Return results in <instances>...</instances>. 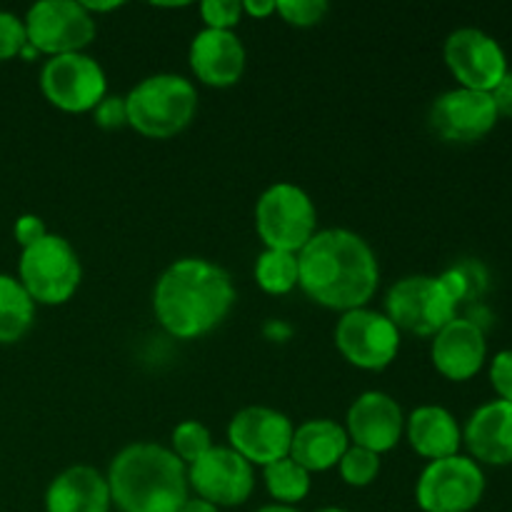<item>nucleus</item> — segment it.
<instances>
[{
	"mask_svg": "<svg viewBox=\"0 0 512 512\" xmlns=\"http://www.w3.org/2000/svg\"><path fill=\"white\" fill-rule=\"evenodd\" d=\"M345 433L350 445L370 450L375 455L390 453L405 433V415L398 400L380 390L358 395L345 415Z\"/></svg>",
	"mask_w": 512,
	"mask_h": 512,
	"instance_id": "16",
	"label": "nucleus"
},
{
	"mask_svg": "<svg viewBox=\"0 0 512 512\" xmlns=\"http://www.w3.org/2000/svg\"><path fill=\"white\" fill-rule=\"evenodd\" d=\"M235 305L233 278L205 258H180L163 270L153 290V310L165 333L195 340L213 333Z\"/></svg>",
	"mask_w": 512,
	"mask_h": 512,
	"instance_id": "2",
	"label": "nucleus"
},
{
	"mask_svg": "<svg viewBox=\"0 0 512 512\" xmlns=\"http://www.w3.org/2000/svg\"><path fill=\"white\" fill-rule=\"evenodd\" d=\"M275 13V0H245L243 15H250L255 20H263Z\"/></svg>",
	"mask_w": 512,
	"mask_h": 512,
	"instance_id": "35",
	"label": "nucleus"
},
{
	"mask_svg": "<svg viewBox=\"0 0 512 512\" xmlns=\"http://www.w3.org/2000/svg\"><path fill=\"white\" fill-rule=\"evenodd\" d=\"M35 320V303L13 275L0 273V343H18Z\"/></svg>",
	"mask_w": 512,
	"mask_h": 512,
	"instance_id": "23",
	"label": "nucleus"
},
{
	"mask_svg": "<svg viewBox=\"0 0 512 512\" xmlns=\"http://www.w3.org/2000/svg\"><path fill=\"white\" fill-rule=\"evenodd\" d=\"M293 433L295 425L285 413L265 405H250L238 410L228 423V448H233L253 468H265L288 458Z\"/></svg>",
	"mask_w": 512,
	"mask_h": 512,
	"instance_id": "13",
	"label": "nucleus"
},
{
	"mask_svg": "<svg viewBox=\"0 0 512 512\" xmlns=\"http://www.w3.org/2000/svg\"><path fill=\"white\" fill-rule=\"evenodd\" d=\"M255 283L268 295H288L300 283L298 255L265 248L255 260Z\"/></svg>",
	"mask_w": 512,
	"mask_h": 512,
	"instance_id": "25",
	"label": "nucleus"
},
{
	"mask_svg": "<svg viewBox=\"0 0 512 512\" xmlns=\"http://www.w3.org/2000/svg\"><path fill=\"white\" fill-rule=\"evenodd\" d=\"M350 448V438L343 425L328 418L305 420L295 428L293 443H290V458L300 468L313 473H325L330 468H338L345 450Z\"/></svg>",
	"mask_w": 512,
	"mask_h": 512,
	"instance_id": "22",
	"label": "nucleus"
},
{
	"mask_svg": "<svg viewBox=\"0 0 512 512\" xmlns=\"http://www.w3.org/2000/svg\"><path fill=\"white\" fill-rule=\"evenodd\" d=\"M255 230L268 250L298 255L318 233L313 198L295 183H275L255 203Z\"/></svg>",
	"mask_w": 512,
	"mask_h": 512,
	"instance_id": "5",
	"label": "nucleus"
},
{
	"mask_svg": "<svg viewBox=\"0 0 512 512\" xmlns=\"http://www.w3.org/2000/svg\"><path fill=\"white\" fill-rule=\"evenodd\" d=\"M463 443L478 465H512V403L480 405L465 423Z\"/></svg>",
	"mask_w": 512,
	"mask_h": 512,
	"instance_id": "19",
	"label": "nucleus"
},
{
	"mask_svg": "<svg viewBox=\"0 0 512 512\" xmlns=\"http://www.w3.org/2000/svg\"><path fill=\"white\" fill-rule=\"evenodd\" d=\"M498 108L490 93L453 88L438 95L430 108V130L445 143H475L498 125Z\"/></svg>",
	"mask_w": 512,
	"mask_h": 512,
	"instance_id": "15",
	"label": "nucleus"
},
{
	"mask_svg": "<svg viewBox=\"0 0 512 512\" xmlns=\"http://www.w3.org/2000/svg\"><path fill=\"white\" fill-rule=\"evenodd\" d=\"M340 478L350 485V488H368L378 480L380 475V455L370 453V450L350 445L345 450L343 460L338 463Z\"/></svg>",
	"mask_w": 512,
	"mask_h": 512,
	"instance_id": "27",
	"label": "nucleus"
},
{
	"mask_svg": "<svg viewBox=\"0 0 512 512\" xmlns=\"http://www.w3.org/2000/svg\"><path fill=\"white\" fill-rule=\"evenodd\" d=\"M330 5L325 0H275V13L295 28H313L323 23Z\"/></svg>",
	"mask_w": 512,
	"mask_h": 512,
	"instance_id": "28",
	"label": "nucleus"
},
{
	"mask_svg": "<svg viewBox=\"0 0 512 512\" xmlns=\"http://www.w3.org/2000/svg\"><path fill=\"white\" fill-rule=\"evenodd\" d=\"M23 23L28 43L50 58L83 53L98 33L93 15L75 0H40L28 10Z\"/></svg>",
	"mask_w": 512,
	"mask_h": 512,
	"instance_id": "9",
	"label": "nucleus"
},
{
	"mask_svg": "<svg viewBox=\"0 0 512 512\" xmlns=\"http://www.w3.org/2000/svg\"><path fill=\"white\" fill-rule=\"evenodd\" d=\"M18 280L33 303L63 305L78 293L83 265L63 235L48 233L20 253Z\"/></svg>",
	"mask_w": 512,
	"mask_h": 512,
	"instance_id": "6",
	"label": "nucleus"
},
{
	"mask_svg": "<svg viewBox=\"0 0 512 512\" xmlns=\"http://www.w3.org/2000/svg\"><path fill=\"white\" fill-rule=\"evenodd\" d=\"M178 512H220V508L210 505L208 500H200V498H188L185 505Z\"/></svg>",
	"mask_w": 512,
	"mask_h": 512,
	"instance_id": "36",
	"label": "nucleus"
},
{
	"mask_svg": "<svg viewBox=\"0 0 512 512\" xmlns=\"http://www.w3.org/2000/svg\"><path fill=\"white\" fill-rule=\"evenodd\" d=\"M25 45H28V33H25L23 18L8 13V10H0V63L18 58Z\"/></svg>",
	"mask_w": 512,
	"mask_h": 512,
	"instance_id": "30",
	"label": "nucleus"
},
{
	"mask_svg": "<svg viewBox=\"0 0 512 512\" xmlns=\"http://www.w3.org/2000/svg\"><path fill=\"white\" fill-rule=\"evenodd\" d=\"M483 495V468L460 453L428 463L415 483V503L423 512H470Z\"/></svg>",
	"mask_w": 512,
	"mask_h": 512,
	"instance_id": "8",
	"label": "nucleus"
},
{
	"mask_svg": "<svg viewBox=\"0 0 512 512\" xmlns=\"http://www.w3.org/2000/svg\"><path fill=\"white\" fill-rule=\"evenodd\" d=\"M315 512H348V510H343V508H320V510H315Z\"/></svg>",
	"mask_w": 512,
	"mask_h": 512,
	"instance_id": "39",
	"label": "nucleus"
},
{
	"mask_svg": "<svg viewBox=\"0 0 512 512\" xmlns=\"http://www.w3.org/2000/svg\"><path fill=\"white\" fill-rule=\"evenodd\" d=\"M108 488L120 512H178L190 498L188 465L158 443H133L108 468Z\"/></svg>",
	"mask_w": 512,
	"mask_h": 512,
	"instance_id": "3",
	"label": "nucleus"
},
{
	"mask_svg": "<svg viewBox=\"0 0 512 512\" xmlns=\"http://www.w3.org/2000/svg\"><path fill=\"white\" fill-rule=\"evenodd\" d=\"M490 383L498 393V400L512 403V350H503L490 360Z\"/></svg>",
	"mask_w": 512,
	"mask_h": 512,
	"instance_id": "32",
	"label": "nucleus"
},
{
	"mask_svg": "<svg viewBox=\"0 0 512 512\" xmlns=\"http://www.w3.org/2000/svg\"><path fill=\"white\" fill-rule=\"evenodd\" d=\"M210 448H213V435H210V430L200 420H183V423L175 425L173 438H170V450L185 465H193Z\"/></svg>",
	"mask_w": 512,
	"mask_h": 512,
	"instance_id": "26",
	"label": "nucleus"
},
{
	"mask_svg": "<svg viewBox=\"0 0 512 512\" xmlns=\"http://www.w3.org/2000/svg\"><path fill=\"white\" fill-rule=\"evenodd\" d=\"M495 108H498V115H505V118H512V70L505 73V78L500 80L498 88L493 90Z\"/></svg>",
	"mask_w": 512,
	"mask_h": 512,
	"instance_id": "34",
	"label": "nucleus"
},
{
	"mask_svg": "<svg viewBox=\"0 0 512 512\" xmlns=\"http://www.w3.org/2000/svg\"><path fill=\"white\" fill-rule=\"evenodd\" d=\"M108 478L90 465H73L55 475L45 490V512H110Z\"/></svg>",
	"mask_w": 512,
	"mask_h": 512,
	"instance_id": "20",
	"label": "nucleus"
},
{
	"mask_svg": "<svg viewBox=\"0 0 512 512\" xmlns=\"http://www.w3.org/2000/svg\"><path fill=\"white\" fill-rule=\"evenodd\" d=\"M13 235H15V243L25 250V248H30V245L38 243V240H43L45 235H48V228H45V223L40 215L23 213L18 220H15Z\"/></svg>",
	"mask_w": 512,
	"mask_h": 512,
	"instance_id": "33",
	"label": "nucleus"
},
{
	"mask_svg": "<svg viewBox=\"0 0 512 512\" xmlns=\"http://www.w3.org/2000/svg\"><path fill=\"white\" fill-rule=\"evenodd\" d=\"M445 65L458 80V88L493 93L508 73L503 45L480 28H458L445 40Z\"/></svg>",
	"mask_w": 512,
	"mask_h": 512,
	"instance_id": "12",
	"label": "nucleus"
},
{
	"mask_svg": "<svg viewBox=\"0 0 512 512\" xmlns=\"http://www.w3.org/2000/svg\"><path fill=\"white\" fill-rule=\"evenodd\" d=\"M263 480L270 498L278 505H288V508H295L298 503H303L310 493V485H313L308 470L300 468L290 455L278 460V463L265 465Z\"/></svg>",
	"mask_w": 512,
	"mask_h": 512,
	"instance_id": "24",
	"label": "nucleus"
},
{
	"mask_svg": "<svg viewBox=\"0 0 512 512\" xmlns=\"http://www.w3.org/2000/svg\"><path fill=\"white\" fill-rule=\"evenodd\" d=\"M405 435L408 443L420 458L443 460L460 453L463 445V430L450 410L443 405H420L405 420Z\"/></svg>",
	"mask_w": 512,
	"mask_h": 512,
	"instance_id": "21",
	"label": "nucleus"
},
{
	"mask_svg": "<svg viewBox=\"0 0 512 512\" xmlns=\"http://www.w3.org/2000/svg\"><path fill=\"white\" fill-rule=\"evenodd\" d=\"M335 348L350 365L378 373L395 363L400 353V330L385 313L370 308L350 310L335 325Z\"/></svg>",
	"mask_w": 512,
	"mask_h": 512,
	"instance_id": "11",
	"label": "nucleus"
},
{
	"mask_svg": "<svg viewBox=\"0 0 512 512\" xmlns=\"http://www.w3.org/2000/svg\"><path fill=\"white\" fill-rule=\"evenodd\" d=\"M188 485L215 508H235L253 495L255 470L233 448L213 445L203 458L188 465Z\"/></svg>",
	"mask_w": 512,
	"mask_h": 512,
	"instance_id": "14",
	"label": "nucleus"
},
{
	"mask_svg": "<svg viewBox=\"0 0 512 512\" xmlns=\"http://www.w3.org/2000/svg\"><path fill=\"white\" fill-rule=\"evenodd\" d=\"M458 303L448 295L440 278L433 275H408L390 288L385 298V315L405 333L433 338L455 320Z\"/></svg>",
	"mask_w": 512,
	"mask_h": 512,
	"instance_id": "7",
	"label": "nucleus"
},
{
	"mask_svg": "<svg viewBox=\"0 0 512 512\" xmlns=\"http://www.w3.org/2000/svg\"><path fill=\"white\" fill-rule=\"evenodd\" d=\"M188 60L200 83L210 88H233L243 78L248 53L235 30L203 28L190 43Z\"/></svg>",
	"mask_w": 512,
	"mask_h": 512,
	"instance_id": "18",
	"label": "nucleus"
},
{
	"mask_svg": "<svg viewBox=\"0 0 512 512\" xmlns=\"http://www.w3.org/2000/svg\"><path fill=\"white\" fill-rule=\"evenodd\" d=\"M120 5L123 3H118V0H110V3H83V8L95 18L98 13H110V10H118Z\"/></svg>",
	"mask_w": 512,
	"mask_h": 512,
	"instance_id": "37",
	"label": "nucleus"
},
{
	"mask_svg": "<svg viewBox=\"0 0 512 512\" xmlns=\"http://www.w3.org/2000/svg\"><path fill=\"white\" fill-rule=\"evenodd\" d=\"M200 18L210 30H235L243 18L240 0H205L200 5Z\"/></svg>",
	"mask_w": 512,
	"mask_h": 512,
	"instance_id": "29",
	"label": "nucleus"
},
{
	"mask_svg": "<svg viewBox=\"0 0 512 512\" xmlns=\"http://www.w3.org/2000/svg\"><path fill=\"white\" fill-rule=\"evenodd\" d=\"M40 90L45 100L63 113H93L95 105L108 95V78L93 55H58L45 60Z\"/></svg>",
	"mask_w": 512,
	"mask_h": 512,
	"instance_id": "10",
	"label": "nucleus"
},
{
	"mask_svg": "<svg viewBox=\"0 0 512 512\" xmlns=\"http://www.w3.org/2000/svg\"><path fill=\"white\" fill-rule=\"evenodd\" d=\"M435 370L453 383H465L483 370L488 360L485 330L470 318H455L433 335L430 348Z\"/></svg>",
	"mask_w": 512,
	"mask_h": 512,
	"instance_id": "17",
	"label": "nucleus"
},
{
	"mask_svg": "<svg viewBox=\"0 0 512 512\" xmlns=\"http://www.w3.org/2000/svg\"><path fill=\"white\" fill-rule=\"evenodd\" d=\"M255 512H300V510L298 508H288V505L273 503V505H265V508H260V510H255Z\"/></svg>",
	"mask_w": 512,
	"mask_h": 512,
	"instance_id": "38",
	"label": "nucleus"
},
{
	"mask_svg": "<svg viewBox=\"0 0 512 512\" xmlns=\"http://www.w3.org/2000/svg\"><path fill=\"white\" fill-rule=\"evenodd\" d=\"M298 288L338 313L368 308L380 285V265L368 240L345 228L318 230L298 253Z\"/></svg>",
	"mask_w": 512,
	"mask_h": 512,
	"instance_id": "1",
	"label": "nucleus"
},
{
	"mask_svg": "<svg viewBox=\"0 0 512 512\" xmlns=\"http://www.w3.org/2000/svg\"><path fill=\"white\" fill-rule=\"evenodd\" d=\"M95 125L103 130H120L128 125V105H125V95H105L93 110Z\"/></svg>",
	"mask_w": 512,
	"mask_h": 512,
	"instance_id": "31",
	"label": "nucleus"
},
{
	"mask_svg": "<svg viewBox=\"0 0 512 512\" xmlns=\"http://www.w3.org/2000/svg\"><path fill=\"white\" fill-rule=\"evenodd\" d=\"M128 125L153 140L183 133L198 113V90L193 80L175 73H155L140 80L128 95Z\"/></svg>",
	"mask_w": 512,
	"mask_h": 512,
	"instance_id": "4",
	"label": "nucleus"
}]
</instances>
